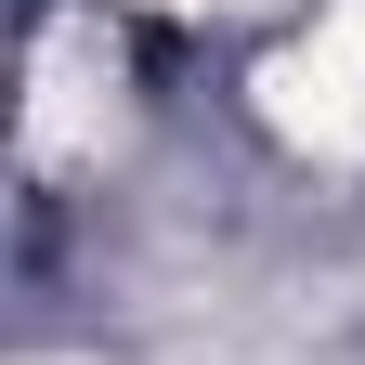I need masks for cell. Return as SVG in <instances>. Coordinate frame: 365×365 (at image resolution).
Wrapping results in <instances>:
<instances>
[{
  "instance_id": "1",
  "label": "cell",
  "mask_w": 365,
  "mask_h": 365,
  "mask_svg": "<svg viewBox=\"0 0 365 365\" xmlns=\"http://www.w3.org/2000/svg\"><path fill=\"white\" fill-rule=\"evenodd\" d=\"M261 105H274V130L313 144V157H352V144H365V0H327V14L261 66Z\"/></svg>"
},
{
  "instance_id": "2",
  "label": "cell",
  "mask_w": 365,
  "mask_h": 365,
  "mask_svg": "<svg viewBox=\"0 0 365 365\" xmlns=\"http://www.w3.org/2000/svg\"><path fill=\"white\" fill-rule=\"evenodd\" d=\"M105 91H118V66L105 53H91V26H53V39H39V157H66L78 144V130H91V105H105Z\"/></svg>"
},
{
  "instance_id": "3",
  "label": "cell",
  "mask_w": 365,
  "mask_h": 365,
  "mask_svg": "<svg viewBox=\"0 0 365 365\" xmlns=\"http://www.w3.org/2000/svg\"><path fill=\"white\" fill-rule=\"evenodd\" d=\"M170 14H196V0H170Z\"/></svg>"
}]
</instances>
